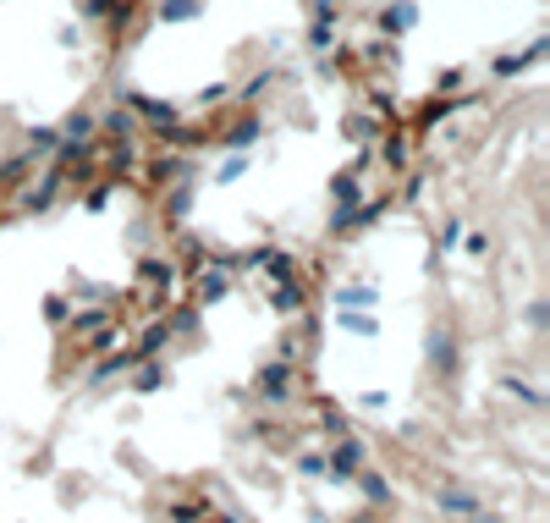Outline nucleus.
Here are the masks:
<instances>
[{
	"mask_svg": "<svg viewBox=\"0 0 550 523\" xmlns=\"http://www.w3.org/2000/svg\"><path fill=\"white\" fill-rule=\"evenodd\" d=\"M253 391H259L264 408H292V397H297V364H292V358H270V364L259 369V380H253Z\"/></svg>",
	"mask_w": 550,
	"mask_h": 523,
	"instance_id": "nucleus-1",
	"label": "nucleus"
},
{
	"mask_svg": "<svg viewBox=\"0 0 550 523\" xmlns=\"http://www.w3.org/2000/svg\"><path fill=\"white\" fill-rule=\"evenodd\" d=\"M457 331H451V325H435V331H429V369H435V375H457Z\"/></svg>",
	"mask_w": 550,
	"mask_h": 523,
	"instance_id": "nucleus-2",
	"label": "nucleus"
},
{
	"mask_svg": "<svg viewBox=\"0 0 550 523\" xmlns=\"http://www.w3.org/2000/svg\"><path fill=\"white\" fill-rule=\"evenodd\" d=\"M413 23H418L413 0H391V6H380V12H374V28H380V34H407Z\"/></svg>",
	"mask_w": 550,
	"mask_h": 523,
	"instance_id": "nucleus-3",
	"label": "nucleus"
},
{
	"mask_svg": "<svg viewBox=\"0 0 550 523\" xmlns=\"http://www.w3.org/2000/svg\"><path fill=\"white\" fill-rule=\"evenodd\" d=\"M352 479H358L363 501H374V507H391V501H396V496H391V479H385L380 468H358Z\"/></svg>",
	"mask_w": 550,
	"mask_h": 523,
	"instance_id": "nucleus-4",
	"label": "nucleus"
},
{
	"mask_svg": "<svg viewBox=\"0 0 550 523\" xmlns=\"http://www.w3.org/2000/svg\"><path fill=\"white\" fill-rule=\"evenodd\" d=\"M198 12V0H154V23H193Z\"/></svg>",
	"mask_w": 550,
	"mask_h": 523,
	"instance_id": "nucleus-5",
	"label": "nucleus"
},
{
	"mask_svg": "<svg viewBox=\"0 0 550 523\" xmlns=\"http://www.w3.org/2000/svg\"><path fill=\"white\" fill-rule=\"evenodd\" d=\"M330 298H336L341 309H363V303H374V287L369 281H347V287H336Z\"/></svg>",
	"mask_w": 550,
	"mask_h": 523,
	"instance_id": "nucleus-6",
	"label": "nucleus"
},
{
	"mask_svg": "<svg viewBox=\"0 0 550 523\" xmlns=\"http://www.w3.org/2000/svg\"><path fill=\"white\" fill-rule=\"evenodd\" d=\"M297 474H308V479H330L325 446H308V452H297Z\"/></svg>",
	"mask_w": 550,
	"mask_h": 523,
	"instance_id": "nucleus-7",
	"label": "nucleus"
},
{
	"mask_svg": "<svg viewBox=\"0 0 550 523\" xmlns=\"http://www.w3.org/2000/svg\"><path fill=\"white\" fill-rule=\"evenodd\" d=\"M330 320H336V331H347V336H374V320L358 314V309H341V314H330Z\"/></svg>",
	"mask_w": 550,
	"mask_h": 523,
	"instance_id": "nucleus-8",
	"label": "nucleus"
},
{
	"mask_svg": "<svg viewBox=\"0 0 550 523\" xmlns=\"http://www.w3.org/2000/svg\"><path fill=\"white\" fill-rule=\"evenodd\" d=\"M314 424H319L325 435H347V413H341V408H325V402L314 408Z\"/></svg>",
	"mask_w": 550,
	"mask_h": 523,
	"instance_id": "nucleus-9",
	"label": "nucleus"
},
{
	"mask_svg": "<svg viewBox=\"0 0 550 523\" xmlns=\"http://www.w3.org/2000/svg\"><path fill=\"white\" fill-rule=\"evenodd\" d=\"M385 402H391V397H385V391H358V408H363V413H380Z\"/></svg>",
	"mask_w": 550,
	"mask_h": 523,
	"instance_id": "nucleus-10",
	"label": "nucleus"
},
{
	"mask_svg": "<svg viewBox=\"0 0 550 523\" xmlns=\"http://www.w3.org/2000/svg\"><path fill=\"white\" fill-rule=\"evenodd\" d=\"M462 243V221H446V232H440V248H446V254H451V248H457Z\"/></svg>",
	"mask_w": 550,
	"mask_h": 523,
	"instance_id": "nucleus-11",
	"label": "nucleus"
}]
</instances>
